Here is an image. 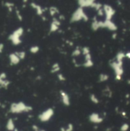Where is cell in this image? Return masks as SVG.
Segmentation results:
<instances>
[{
	"instance_id": "obj_8",
	"label": "cell",
	"mask_w": 130,
	"mask_h": 131,
	"mask_svg": "<svg viewBox=\"0 0 130 131\" xmlns=\"http://www.w3.org/2000/svg\"><path fill=\"white\" fill-rule=\"evenodd\" d=\"M15 53L17 54L18 57L20 58V60L24 59V58H25L26 54H25V52H15Z\"/></svg>"
},
{
	"instance_id": "obj_1",
	"label": "cell",
	"mask_w": 130,
	"mask_h": 131,
	"mask_svg": "<svg viewBox=\"0 0 130 131\" xmlns=\"http://www.w3.org/2000/svg\"><path fill=\"white\" fill-rule=\"evenodd\" d=\"M32 108L29 106L25 105L23 102L12 103L10 106V112L12 114H21L22 112H29Z\"/></svg>"
},
{
	"instance_id": "obj_12",
	"label": "cell",
	"mask_w": 130,
	"mask_h": 131,
	"mask_svg": "<svg viewBox=\"0 0 130 131\" xmlns=\"http://www.w3.org/2000/svg\"><path fill=\"white\" fill-rule=\"evenodd\" d=\"M129 128V126L127 125V124H124V125H122V128H121V130L122 131H126Z\"/></svg>"
},
{
	"instance_id": "obj_16",
	"label": "cell",
	"mask_w": 130,
	"mask_h": 131,
	"mask_svg": "<svg viewBox=\"0 0 130 131\" xmlns=\"http://www.w3.org/2000/svg\"><path fill=\"white\" fill-rule=\"evenodd\" d=\"M41 131H43V130H41Z\"/></svg>"
},
{
	"instance_id": "obj_7",
	"label": "cell",
	"mask_w": 130,
	"mask_h": 131,
	"mask_svg": "<svg viewBox=\"0 0 130 131\" xmlns=\"http://www.w3.org/2000/svg\"><path fill=\"white\" fill-rule=\"evenodd\" d=\"M31 5H32L35 9H36L37 14H38V15H41L42 14L43 10L41 9V6H40V5H37V4H35V3H31Z\"/></svg>"
},
{
	"instance_id": "obj_6",
	"label": "cell",
	"mask_w": 130,
	"mask_h": 131,
	"mask_svg": "<svg viewBox=\"0 0 130 131\" xmlns=\"http://www.w3.org/2000/svg\"><path fill=\"white\" fill-rule=\"evenodd\" d=\"M6 128H7L9 131H14L15 130L14 121L12 119H11V118L8 120V122L6 123Z\"/></svg>"
},
{
	"instance_id": "obj_9",
	"label": "cell",
	"mask_w": 130,
	"mask_h": 131,
	"mask_svg": "<svg viewBox=\"0 0 130 131\" xmlns=\"http://www.w3.org/2000/svg\"><path fill=\"white\" fill-rule=\"evenodd\" d=\"M4 5L5 6V7H7L9 11V12H12V8H13V6H14V3H12V2H5L4 4Z\"/></svg>"
},
{
	"instance_id": "obj_11",
	"label": "cell",
	"mask_w": 130,
	"mask_h": 131,
	"mask_svg": "<svg viewBox=\"0 0 130 131\" xmlns=\"http://www.w3.org/2000/svg\"><path fill=\"white\" fill-rule=\"evenodd\" d=\"M15 13H16V16H17V18H18V19L19 20V21H22V15H21L19 10L16 9V10H15Z\"/></svg>"
},
{
	"instance_id": "obj_15",
	"label": "cell",
	"mask_w": 130,
	"mask_h": 131,
	"mask_svg": "<svg viewBox=\"0 0 130 131\" xmlns=\"http://www.w3.org/2000/svg\"><path fill=\"white\" fill-rule=\"evenodd\" d=\"M0 106H2V104H1V102H0Z\"/></svg>"
},
{
	"instance_id": "obj_13",
	"label": "cell",
	"mask_w": 130,
	"mask_h": 131,
	"mask_svg": "<svg viewBox=\"0 0 130 131\" xmlns=\"http://www.w3.org/2000/svg\"><path fill=\"white\" fill-rule=\"evenodd\" d=\"M3 48H4V45H3V44L0 43V53H1V52H2Z\"/></svg>"
},
{
	"instance_id": "obj_3",
	"label": "cell",
	"mask_w": 130,
	"mask_h": 131,
	"mask_svg": "<svg viewBox=\"0 0 130 131\" xmlns=\"http://www.w3.org/2000/svg\"><path fill=\"white\" fill-rule=\"evenodd\" d=\"M52 115H53V110L51 109H48V110H45V112H43V113L39 116V119L41 120V121L45 122L50 119Z\"/></svg>"
},
{
	"instance_id": "obj_14",
	"label": "cell",
	"mask_w": 130,
	"mask_h": 131,
	"mask_svg": "<svg viewBox=\"0 0 130 131\" xmlns=\"http://www.w3.org/2000/svg\"><path fill=\"white\" fill-rule=\"evenodd\" d=\"M14 131H18V130H17V129H15V130H14Z\"/></svg>"
},
{
	"instance_id": "obj_2",
	"label": "cell",
	"mask_w": 130,
	"mask_h": 131,
	"mask_svg": "<svg viewBox=\"0 0 130 131\" xmlns=\"http://www.w3.org/2000/svg\"><path fill=\"white\" fill-rule=\"evenodd\" d=\"M23 32H24L23 28L19 27L16 30H15L14 32L9 36V39L12 41V43L14 45H20V44L22 43L21 36L23 35Z\"/></svg>"
},
{
	"instance_id": "obj_4",
	"label": "cell",
	"mask_w": 130,
	"mask_h": 131,
	"mask_svg": "<svg viewBox=\"0 0 130 131\" xmlns=\"http://www.w3.org/2000/svg\"><path fill=\"white\" fill-rule=\"evenodd\" d=\"M9 84L10 81L6 80V74L5 73L0 74V88L3 87L5 89H7Z\"/></svg>"
},
{
	"instance_id": "obj_10",
	"label": "cell",
	"mask_w": 130,
	"mask_h": 131,
	"mask_svg": "<svg viewBox=\"0 0 130 131\" xmlns=\"http://www.w3.org/2000/svg\"><path fill=\"white\" fill-rule=\"evenodd\" d=\"M38 51H39V48L38 46H32V48H30V52L32 53H33V54L37 53Z\"/></svg>"
},
{
	"instance_id": "obj_5",
	"label": "cell",
	"mask_w": 130,
	"mask_h": 131,
	"mask_svg": "<svg viewBox=\"0 0 130 131\" xmlns=\"http://www.w3.org/2000/svg\"><path fill=\"white\" fill-rule=\"evenodd\" d=\"M9 61L11 65H16L20 62V58L18 57L15 53H12L9 54Z\"/></svg>"
}]
</instances>
